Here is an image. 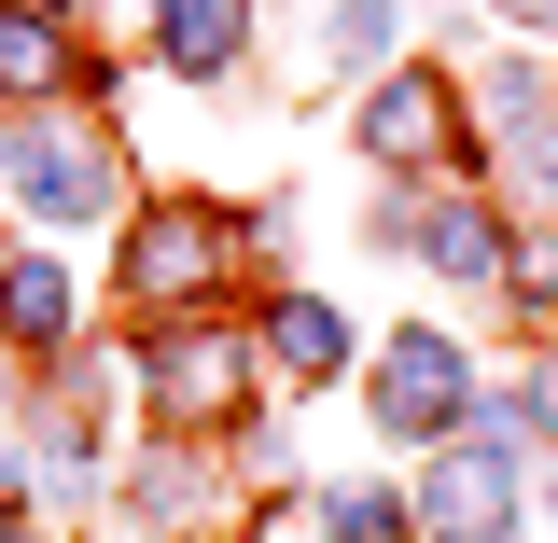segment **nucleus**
I'll return each mask as SVG.
<instances>
[{
    "instance_id": "obj_8",
    "label": "nucleus",
    "mask_w": 558,
    "mask_h": 543,
    "mask_svg": "<svg viewBox=\"0 0 558 543\" xmlns=\"http://www.w3.org/2000/svg\"><path fill=\"white\" fill-rule=\"evenodd\" d=\"M238 42H252V0H154V57H168V84H223Z\"/></svg>"
},
{
    "instance_id": "obj_2",
    "label": "nucleus",
    "mask_w": 558,
    "mask_h": 543,
    "mask_svg": "<svg viewBox=\"0 0 558 543\" xmlns=\"http://www.w3.org/2000/svg\"><path fill=\"white\" fill-rule=\"evenodd\" d=\"M0 182H14V209L43 223V237H84L98 209H112V139L98 126H14V153H0Z\"/></svg>"
},
{
    "instance_id": "obj_14",
    "label": "nucleus",
    "mask_w": 558,
    "mask_h": 543,
    "mask_svg": "<svg viewBox=\"0 0 558 543\" xmlns=\"http://www.w3.org/2000/svg\"><path fill=\"white\" fill-rule=\"evenodd\" d=\"M531 432H558V348L531 362Z\"/></svg>"
},
{
    "instance_id": "obj_13",
    "label": "nucleus",
    "mask_w": 558,
    "mask_h": 543,
    "mask_svg": "<svg viewBox=\"0 0 558 543\" xmlns=\"http://www.w3.org/2000/svg\"><path fill=\"white\" fill-rule=\"evenodd\" d=\"M322 516H336V543H418V502H391V488H336Z\"/></svg>"
},
{
    "instance_id": "obj_18",
    "label": "nucleus",
    "mask_w": 558,
    "mask_h": 543,
    "mask_svg": "<svg viewBox=\"0 0 558 543\" xmlns=\"http://www.w3.org/2000/svg\"><path fill=\"white\" fill-rule=\"evenodd\" d=\"M0 153H14V139H0Z\"/></svg>"
},
{
    "instance_id": "obj_17",
    "label": "nucleus",
    "mask_w": 558,
    "mask_h": 543,
    "mask_svg": "<svg viewBox=\"0 0 558 543\" xmlns=\"http://www.w3.org/2000/svg\"><path fill=\"white\" fill-rule=\"evenodd\" d=\"M43 14H57V0H43Z\"/></svg>"
},
{
    "instance_id": "obj_5",
    "label": "nucleus",
    "mask_w": 558,
    "mask_h": 543,
    "mask_svg": "<svg viewBox=\"0 0 558 543\" xmlns=\"http://www.w3.org/2000/svg\"><path fill=\"white\" fill-rule=\"evenodd\" d=\"M209 279H223V209H140V237H126L140 307H196Z\"/></svg>"
},
{
    "instance_id": "obj_3",
    "label": "nucleus",
    "mask_w": 558,
    "mask_h": 543,
    "mask_svg": "<svg viewBox=\"0 0 558 543\" xmlns=\"http://www.w3.org/2000/svg\"><path fill=\"white\" fill-rule=\"evenodd\" d=\"M517 446H531V405L475 418V432L433 460V530L447 543H517Z\"/></svg>"
},
{
    "instance_id": "obj_6",
    "label": "nucleus",
    "mask_w": 558,
    "mask_h": 543,
    "mask_svg": "<svg viewBox=\"0 0 558 543\" xmlns=\"http://www.w3.org/2000/svg\"><path fill=\"white\" fill-rule=\"evenodd\" d=\"M447 126H461V112H447V84H433V70H377L349 139H363L377 168H433V153H447Z\"/></svg>"
},
{
    "instance_id": "obj_11",
    "label": "nucleus",
    "mask_w": 558,
    "mask_h": 543,
    "mask_svg": "<svg viewBox=\"0 0 558 543\" xmlns=\"http://www.w3.org/2000/svg\"><path fill=\"white\" fill-rule=\"evenodd\" d=\"M0 348H70V266H0Z\"/></svg>"
},
{
    "instance_id": "obj_7",
    "label": "nucleus",
    "mask_w": 558,
    "mask_h": 543,
    "mask_svg": "<svg viewBox=\"0 0 558 543\" xmlns=\"http://www.w3.org/2000/svg\"><path fill=\"white\" fill-rule=\"evenodd\" d=\"M391 237H405V251H418L433 279H461V293H502V251H517V237H502V223H488L475 196H433L418 223H391ZM391 237H377V251H391Z\"/></svg>"
},
{
    "instance_id": "obj_4",
    "label": "nucleus",
    "mask_w": 558,
    "mask_h": 543,
    "mask_svg": "<svg viewBox=\"0 0 558 543\" xmlns=\"http://www.w3.org/2000/svg\"><path fill=\"white\" fill-rule=\"evenodd\" d=\"M252 362H266L252 335H209V321H182V335L140 348V391H154V418H182V432H196V418H238V405H252Z\"/></svg>"
},
{
    "instance_id": "obj_9",
    "label": "nucleus",
    "mask_w": 558,
    "mask_h": 543,
    "mask_svg": "<svg viewBox=\"0 0 558 543\" xmlns=\"http://www.w3.org/2000/svg\"><path fill=\"white\" fill-rule=\"evenodd\" d=\"M70 14H43V0H0V98H57L70 84Z\"/></svg>"
},
{
    "instance_id": "obj_10",
    "label": "nucleus",
    "mask_w": 558,
    "mask_h": 543,
    "mask_svg": "<svg viewBox=\"0 0 558 543\" xmlns=\"http://www.w3.org/2000/svg\"><path fill=\"white\" fill-rule=\"evenodd\" d=\"M252 348H266V362L293 377V391H322V377L349 362V321L322 307V293H279V307H266V335H252Z\"/></svg>"
},
{
    "instance_id": "obj_12",
    "label": "nucleus",
    "mask_w": 558,
    "mask_h": 543,
    "mask_svg": "<svg viewBox=\"0 0 558 543\" xmlns=\"http://www.w3.org/2000/svg\"><path fill=\"white\" fill-rule=\"evenodd\" d=\"M322 57H336V70H405V14H391V0H336Z\"/></svg>"
},
{
    "instance_id": "obj_15",
    "label": "nucleus",
    "mask_w": 558,
    "mask_h": 543,
    "mask_svg": "<svg viewBox=\"0 0 558 543\" xmlns=\"http://www.w3.org/2000/svg\"><path fill=\"white\" fill-rule=\"evenodd\" d=\"M488 14H502V28H558V0H488Z\"/></svg>"
},
{
    "instance_id": "obj_1",
    "label": "nucleus",
    "mask_w": 558,
    "mask_h": 543,
    "mask_svg": "<svg viewBox=\"0 0 558 543\" xmlns=\"http://www.w3.org/2000/svg\"><path fill=\"white\" fill-rule=\"evenodd\" d=\"M363 418L391 432V446H447V432H475V348L405 321V335L363 362Z\"/></svg>"
},
{
    "instance_id": "obj_16",
    "label": "nucleus",
    "mask_w": 558,
    "mask_h": 543,
    "mask_svg": "<svg viewBox=\"0 0 558 543\" xmlns=\"http://www.w3.org/2000/svg\"><path fill=\"white\" fill-rule=\"evenodd\" d=\"M0 543H43V530H28V516H0Z\"/></svg>"
}]
</instances>
